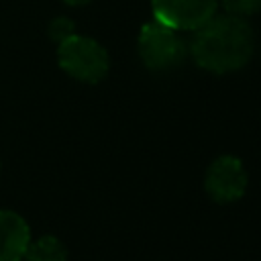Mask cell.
<instances>
[{
    "instance_id": "cell-1",
    "label": "cell",
    "mask_w": 261,
    "mask_h": 261,
    "mask_svg": "<svg viewBox=\"0 0 261 261\" xmlns=\"http://www.w3.org/2000/svg\"><path fill=\"white\" fill-rule=\"evenodd\" d=\"M255 51V33L245 16L214 14L194 31L190 53L210 73H230L247 65Z\"/></svg>"
},
{
    "instance_id": "cell-2",
    "label": "cell",
    "mask_w": 261,
    "mask_h": 261,
    "mask_svg": "<svg viewBox=\"0 0 261 261\" xmlns=\"http://www.w3.org/2000/svg\"><path fill=\"white\" fill-rule=\"evenodd\" d=\"M57 63L67 75L86 84L100 82L110 67L106 49L96 39L75 33L57 43Z\"/></svg>"
},
{
    "instance_id": "cell-3",
    "label": "cell",
    "mask_w": 261,
    "mask_h": 261,
    "mask_svg": "<svg viewBox=\"0 0 261 261\" xmlns=\"http://www.w3.org/2000/svg\"><path fill=\"white\" fill-rule=\"evenodd\" d=\"M137 49H139V57L143 65L153 71L171 69L179 65L188 51L177 31L157 22L155 18L141 27Z\"/></svg>"
},
{
    "instance_id": "cell-4",
    "label": "cell",
    "mask_w": 261,
    "mask_h": 261,
    "mask_svg": "<svg viewBox=\"0 0 261 261\" xmlns=\"http://www.w3.org/2000/svg\"><path fill=\"white\" fill-rule=\"evenodd\" d=\"M247 181L249 177H247L243 161L232 155H220L208 165L204 188L214 202L230 204V202H237L245 194Z\"/></svg>"
},
{
    "instance_id": "cell-5",
    "label": "cell",
    "mask_w": 261,
    "mask_h": 261,
    "mask_svg": "<svg viewBox=\"0 0 261 261\" xmlns=\"http://www.w3.org/2000/svg\"><path fill=\"white\" fill-rule=\"evenodd\" d=\"M153 18L173 31H196L216 14L218 0H151Z\"/></svg>"
},
{
    "instance_id": "cell-6",
    "label": "cell",
    "mask_w": 261,
    "mask_h": 261,
    "mask_svg": "<svg viewBox=\"0 0 261 261\" xmlns=\"http://www.w3.org/2000/svg\"><path fill=\"white\" fill-rule=\"evenodd\" d=\"M29 243L27 220L12 210H0V261H22Z\"/></svg>"
},
{
    "instance_id": "cell-7",
    "label": "cell",
    "mask_w": 261,
    "mask_h": 261,
    "mask_svg": "<svg viewBox=\"0 0 261 261\" xmlns=\"http://www.w3.org/2000/svg\"><path fill=\"white\" fill-rule=\"evenodd\" d=\"M24 259L27 261H67V249L57 237L43 234L41 239L29 243Z\"/></svg>"
},
{
    "instance_id": "cell-8",
    "label": "cell",
    "mask_w": 261,
    "mask_h": 261,
    "mask_svg": "<svg viewBox=\"0 0 261 261\" xmlns=\"http://www.w3.org/2000/svg\"><path fill=\"white\" fill-rule=\"evenodd\" d=\"M218 4L234 16H249L261 10V0H218Z\"/></svg>"
},
{
    "instance_id": "cell-9",
    "label": "cell",
    "mask_w": 261,
    "mask_h": 261,
    "mask_svg": "<svg viewBox=\"0 0 261 261\" xmlns=\"http://www.w3.org/2000/svg\"><path fill=\"white\" fill-rule=\"evenodd\" d=\"M75 33V24L71 18L67 16H57L49 22V37L55 41V43H61L65 41L67 37H71Z\"/></svg>"
},
{
    "instance_id": "cell-10",
    "label": "cell",
    "mask_w": 261,
    "mask_h": 261,
    "mask_svg": "<svg viewBox=\"0 0 261 261\" xmlns=\"http://www.w3.org/2000/svg\"><path fill=\"white\" fill-rule=\"evenodd\" d=\"M65 4H69V6H82V4H88L90 0H63Z\"/></svg>"
}]
</instances>
